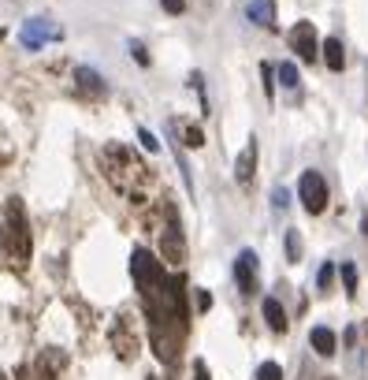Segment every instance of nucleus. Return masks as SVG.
<instances>
[{
	"instance_id": "nucleus-25",
	"label": "nucleus",
	"mask_w": 368,
	"mask_h": 380,
	"mask_svg": "<svg viewBox=\"0 0 368 380\" xmlns=\"http://www.w3.org/2000/svg\"><path fill=\"white\" fill-rule=\"evenodd\" d=\"M0 160H12V146H8V135L0 131Z\"/></svg>"
},
{
	"instance_id": "nucleus-6",
	"label": "nucleus",
	"mask_w": 368,
	"mask_h": 380,
	"mask_svg": "<svg viewBox=\"0 0 368 380\" xmlns=\"http://www.w3.org/2000/svg\"><path fill=\"white\" fill-rule=\"evenodd\" d=\"M160 254H164V261L171 268H182V261H186V243H182V227L175 224V216H171V224L164 227V246H160Z\"/></svg>"
},
{
	"instance_id": "nucleus-13",
	"label": "nucleus",
	"mask_w": 368,
	"mask_h": 380,
	"mask_svg": "<svg viewBox=\"0 0 368 380\" xmlns=\"http://www.w3.org/2000/svg\"><path fill=\"white\" fill-rule=\"evenodd\" d=\"M323 60H328L331 71H342V68H346V52H342V41H339V38H328V41H323Z\"/></svg>"
},
{
	"instance_id": "nucleus-24",
	"label": "nucleus",
	"mask_w": 368,
	"mask_h": 380,
	"mask_svg": "<svg viewBox=\"0 0 368 380\" xmlns=\"http://www.w3.org/2000/svg\"><path fill=\"white\" fill-rule=\"evenodd\" d=\"M290 205V194H287V187H275V209H287Z\"/></svg>"
},
{
	"instance_id": "nucleus-23",
	"label": "nucleus",
	"mask_w": 368,
	"mask_h": 380,
	"mask_svg": "<svg viewBox=\"0 0 368 380\" xmlns=\"http://www.w3.org/2000/svg\"><path fill=\"white\" fill-rule=\"evenodd\" d=\"M160 8H164L168 15H179L182 8H186V0H160Z\"/></svg>"
},
{
	"instance_id": "nucleus-4",
	"label": "nucleus",
	"mask_w": 368,
	"mask_h": 380,
	"mask_svg": "<svg viewBox=\"0 0 368 380\" xmlns=\"http://www.w3.org/2000/svg\"><path fill=\"white\" fill-rule=\"evenodd\" d=\"M298 198H301V205H305L312 216L328 209V183H323L320 172H305V176H301V183H298Z\"/></svg>"
},
{
	"instance_id": "nucleus-15",
	"label": "nucleus",
	"mask_w": 368,
	"mask_h": 380,
	"mask_svg": "<svg viewBox=\"0 0 368 380\" xmlns=\"http://www.w3.org/2000/svg\"><path fill=\"white\" fill-rule=\"evenodd\" d=\"M275 79L283 82L287 90H298V68H294V63H279V68H275Z\"/></svg>"
},
{
	"instance_id": "nucleus-20",
	"label": "nucleus",
	"mask_w": 368,
	"mask_h": 380,
	"mask_svg": "<svg viewBox=\"0 0 368 380\" xmlns=\"http://www.w3.org/2000/svg\"><path fill=\"white\" fill-rule=\"evenodd\" d=\"M331 280H335V265H320V273H317V287H320V291H331Z\"/></svg>"
},
{
	"instance_id": "nucleus-9",
	"label": "nucleus",
	"mask_w": 368,
	"mask_h": 380,
	"mask_svg": "<svg viewBox=\"0 0 368 380\" xmlns=\"http://www.w3.org/2000/svg\"><path fill=\"white\" fill-rule=\"evenodd\" d=\"M253 172H257V138H250V142H246V149L238 153V160H234V179L242 183V187H250V183H253Z\"/></svg>"
},
{
	"instance_id": "nucleus-22",
	"label": "nucleus",
	"mask_w": 368,
	"mask_h": 380,
	"mask_svg": "<svg viewBox=\"0 0 368 380\" xmlns=\"http://www.w3.org/2000/svg\"><path fill=\"white\" fill-rule=\"evenodd\" d=\"M138 138H142V146L149 149V153H157V149H160V142H157V138L145 131V127H138Z\"/></svg>"
},
{
	"instance_id": "nucleus-19",
	"label": "nucleus",
	"mask_w": 368,
	"mask_h": 380,
	"mask_svg": "<svg viewBox=\"0 0 368 380\" xmlns=\"http://www.w3.org/2000/svg\"><path fill=\"white\" fill-rule=\"evenodd\" d=\"M257 380H283V369H279L275 362H264L261 369H257Z\"/></svg>"
},
{
	"instance_id": "nucleus-10",
	"label": "nucleus",
	"mask_w": 368,
	"mask_h": 380,
	"mask_svg": "<svg viewBox=\"0 0 368 380\" xmlns=\"http://www.w3.org/2000/svg\"><path fill=\"white\" fill-rule=\"evenodd\" d=\"M246 15H250V23H257V26H268V30L275 26V4L272 0H250V4H246Z\"/></svg>"
},
{
	"instance_id": "nucleus-29",
	"label": "nucleus",
	"mask_w": 368,
	"mask_h": 380,
	"mask_svg": "<svg viewBox=\"0 0 368 380\" xmlns=\"http://www.w3.org/2000/svg\"><path fill=\"white\" fill-rule=\"evenodd\" d=\"M365 235H368V216H365Z\"/></svg>"
},
{
	"instance_id": "nucleus-17",
	"label": "nucleus",
	"mask_w": 368,
	"mask_h": 380,
	"mask_svg": "<svg viewBox=\"0 0 368 380\" xmlns=\"http://www.w3.org/2000/svg\"><path fill=\"white\" fill-rule=\"evenodd\" d=\"M342 284H346V295H357V268L350 261L342 265Z\"/></svg>"
},
{
	"instance_id": "nucleus-1",
	"label": "nucleus",
	"mask_w": 368,
	"mask_h": 380,
	"mask_svg": "<svg viewBox=\"0 0 368 380\" xmlns=\"http://www.w3.org/2000/svg\"><path fill=\"white\" fill-rule=\"evenodd\" d=\"M134 284L142 291L145 317H149V340L164 365L175 362V351L186 335V302H182V280H175L149 250H134L131 261Z\"/></svg>"
},
{
	"instance_id": "nucleus-26",
	"label": "nucleus",
	"mask_w": 368,
	"mask_h": 380,
	"mask_svg": "<svg viewBox=\"0 0 368 380\" xmlns=\"http://www.w3.org/2000/svg\"><path fill=\"white\" fill-rule=\"evenodd\" d=\"M131 52H134V60H138V63H142V68H145V63H149V56H145V49H142V45H138V41H134V45H131Z\"/></svg>"
},
{
	"instance_id": "nucleus-27",
	"label": "nucleus",
	"mask_w": 368,
	"mask_h": 380,
	"mask_svg": "<svg viewBox=\"0 0 368 380\" xmlns=\"http://www.w3.org/2000/svg\"><path fill=\"white\" fill-rule=\"evenodd\" d=\"M198 306H201V310L212 306V295H209V291H198Z\"/></svg>"
},
{
	"instance_id": "nucleus-16",
	"label": "nucleus",
	"mask_w": 368,
	"mask_h": 380,
	"mask_svg": "<svg viewBox=\"0 0 368 380\" xmlns=\"http://www.w3.org/2000/svg\"><path fill=\"white\" fill-rule=\"evenodd\" d=\"M182 135H186V146H190V149L205 146V135H201V127H198V123H186V127H182Z\"/></svg>"
},
{
	"instance_id": "nucleus-8",
	"label": "nucleus",
	"mask_w": 368,
	"mask_h": 380,
	"mask_svg": "<svg viewBox=\"0 0 368 380\" xmlns=\"http://www.w3.org/2000/svg\"><path fill=\"white\" fill-rule=\"evenodd\" d=\"M290 49H294L305 63L317 60V49L320 45H317V30H312V23H298L294 30H290Z\"/></svg>"
},
{
	"instance_id": "nucleus-11",
	"label": "nucleus",
	"mask_w": 368,
	"mask_h": 380,
	"mask_svg": "<svg viewBox=\"0 0 368 380\" xmlns=\"http://www.w3.org/2000/svg\"><path fill=\"white\" fill-rule=\"evenodd\" d=\"M309 343H312V351H317L320 358H331V354H335V332L323 328V324L309 332Z\"/></svg>"
},
{
	"instance_id": "nucleus-21",
	"label": "nucleus",
	"mask_w": 368,
	"mask_h": 380,
	"mask_svg": "<svg viewBox=\"0 0 368 380\" xmlns=\"http://www.w3.org/2000/svg\"><path fill=\"white\" fill-rule=\"evenodd\" d=\"M261 75H264V93L272 97V93H275V68H268V63H264Z\"/></svg>"
},
{
	"instance_id": "nucleus-28",
	"label": "nucleus",
	"mask_w": 368,
	"mask_h": 380,
	"mask_svg": "<svg viewBox=\"0 0 368 380\" xmlns=\"http://www.w3.org/2000/svg\"><path fill=\"white\" fill-rule=\"evenodd\" d=\"M198 380H209V377H205V369H198Z\"/></svg>"
},
{
	"instance_id": "nucleus-18",
	"label": "nucleus",
	"mask_w": 368,
	"mask_h": 380,
	"mask_svg": "<svg viewBox=\"0 0 368 380\" xmlns=\"http://www.w3.org/2000/svg\"><path fill=\"white\" fill-rule=\"evenodd\" d=\"M287 257H290V261H301V238H298V231H287Z\"/></svg>"
},
{
	"instance_id": "nucleus-14",
	"label": "nucleus",
	"mask_w": 368,
	"mask_h": 380,
	"mask_svg": "<svg viewBox=\"0 0 368 380\" xmlns=\"http://www.w3.org/2000/svg\"><path fill=\"white\" fill-rule=\"evenodd\" d=\"M74 79L82 82V90L104 93V82H101V75H97V71H90V68H79V71H74Z\"/></svg>"
},
{
	"instance_id": "nucleus-3",
	"label": "nucleus",
	"mask_w": 368,
	"mask_h": 380,
	"mask_svg": "<svg viewBox=\"0 0 368 380\" xmlns=\"http://www.w3.org/2000/svg\"><path fill=\"white\" fill-rule=\"evenodd\" d=\"M108 157H115L119 165H123V176H112L115 190L123 194V198H134V202H142V194H145V183H149L145 168H142V160H138V157L131 153V149H123V146H112V149H108Z\"/></svg>"
},
{
	"instance_id": "nucleus-2",
	"label": "nucleus",
	"mask_w": 368,
	"mask_h": 380,
	"mask_svg": "<svg viewBox=\"0 0 368 380\" xmlns=\"http://www.w3.org/2000/svg\"><path fill=\"white\" fill-rule=\"evenodd\" d=\"M0 250L8 254V261H12V265H23L30 257V227H26V216H23L19 198L8 202L4 227H0Z\"/></svg>"
},
{
	"instance_id": "nucleus-12",
	"label": "nucleus",
	"mask_w": 368,
	"mask_h": 380,
	"mask_svg": "<svg viewBox=\"0 0 368 380\" xmlns=\"http://www.w3.org/2000/svg\"><path fill=\"white\" fill-rule=\"evenodd\" d=\"M264 321H268V328L272 332H287V310L279 306V298H264Z\"/></svg>"
},
{
	"instance_id": "nucleus-5",
	"label": "nucleus",
	"mask_w": 368,
	"mask_h": 380,
	"mask_svg": "<svg viewBox=\"0 0 368 380\" xmlns=\"http://www.w3.org/2000/svg\"><path fill=\"white\" fill-rule=\"evenodd\" d=\"M257 254L253 250H242V254H238V261H234V280H238V291H242V295H257V291H261V280H257Z\"/></svg>"
},
{
	"instance_id": "nucleus-7",
	"label": "nucleus",
	"mask_w": 368,
	"mask_h": 380,
	"mask_svg": "<svg viewBox=\"0 0 368 380\" xmlns=\"http://www.w3.org/2000/svg\"><path fill=\"white\" fill-rule=\"evenodd\" d=\"M19 38H23V45L26 49H41L45 41H56L60 38V30L49 23V19H26L23 30H19Z\"/></svg>"
}]
</instances>
